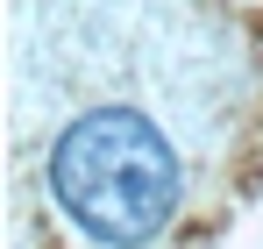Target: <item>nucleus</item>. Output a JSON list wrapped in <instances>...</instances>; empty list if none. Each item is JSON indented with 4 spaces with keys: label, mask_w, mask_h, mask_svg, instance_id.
<instances>
[{
    "label": "nucleus",
    "mask_w": 263,
    "mask_h": 249,
    "mask_svg": "<svg viewBox=\"0 0 263 249\" xmlns=\"http://www.w3.org/2000/svg\"><path fill=\"white\" fill-rule=\"evenodd\" d=\"M43 178L57 214L100 249H149L185 200L178 150L142 107H86L79 121H64Z\"/></svg>",
    "instance_id": "nucleus-1"
}]
</instances>
